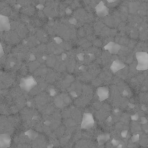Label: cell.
<instances>
[{"instance_id": "25", "label": "cell", "mask_w": 148, "mask_h": 148, "mask_svg": "<svg viewBox=\"0 0 148 148\" xmlns=\"http://www.w3.org/2000/svg\"><path fill=\"white\" fill-rule=\"evenodd\" d=\"M14 104L18 107L20 110L24 108L26 104V100L24 96L23 95L14 99Z\"/></svg>"}, {"instance_id": "34", "label": "cell", "mask_w": 148, "mask_h": 148, "mask_svg": "<svg viewBox=\"0 0 148 148\" xmlns=\"http://www.w3.org/2000/svg\"><path fill=\"white\" fill-rule=\"evenodd\" d=\"M40 66V63L38 61H33L29 63V69L31 72L36 71Z\"/></svg>"}, {"instance_id": "9", "label": "cell", "mask_w": 148, "mask_h": 148, "mask_svg": "<svg viewBox=\"0 0 148 148\" xmlns=\"http://www.w3.org/2000/svg\"><path fill=\"white\" fill-rule=\"evenodd\" d=\"M32 141L30 139L25 133H21L14 137V142L18 146L23 145H31Z\"/></svg>"}, {"instance_id": "50", "label": "cell", "mask_w": 148, "mask_h": 148, "mask_svg": "<svg viewBox=\"0 0 148 148\" xmlns=\"http://www.w3.org/2000/svg\"><path fill=\"white\" fill-rule=\"evenodd\" d=\"M58 1V0H47V2H52V1Z\"/></svg>"}, {"instance_id": "31", "label": "cell", "mask_w": 148, "mask_h": 148, "mask_svg": "<svg viewBox=\"0 0 148 148\" xmlns=\"http://www.w3.org/2000/svg\"><path fill=\"white\" fill-rule=\"evenodd\" d=\"M48 73V71L45 66L40 67L35 71V75L39 77H43L46 74Z\"/></svg>"}, {"instance_id": "39", "label": "cell", "mask_w": 148, "mask_h": 148, "mask_svg": "<svg viewBox=\"0 0 148 148\" xmlns=\"http://www.w3.org/2000/svg\"><path fill=\"white\" fill-rule=\"evenodd\" d=\"M71 111L72 109L70 108L65 109L62 111L61 113L62 118L64 119L70 118V116H71Z\"/></svg>"}, {"instance_id": "10", "label": "cell", "mask_w": 148, "mask_h": 148, "mask_svg": "<svg viewBox=\"0 0 148 148\" xmlns=\"http://www.w3.org/2000/svg\"><path fill=\"white\" fill-rule=\"evenodd\" d=\"M31 146L33 147H46L47 146V141L45 137L43 135L39 134L35 139L32 141Z\"/></svg>"}, {"instance_id": "32", "label": "cell", "mask_w": 148, "mask_h": 148, "mask_svg": "<svg viewBox=\"0 0 148 148\" xmlns=\"http://www.w3.org/2000/svg\"><path fill=\"white\" fill-rule=\"evenodd\" d=\"M63 124L65 127L67 128H72L76 125V121L72 119L69 118L64 119L63 121Z\"/></svg>"}, {"instance_id": "21", "label": "cell", "mask_w": 148, "mask_h": 148, "mask_svg": "<svg viewBox=\"0 0 148 148\" xmlns=\"http://www.w3.org/2000/svg\"><path fill=\"white\" fill-rule=\"evenodd\" d=\"M73 77L69 75H67L65 76L64 79L61 82V87L62 89H65L69 88L70 84L73 81Z\"/></svg>"}, {"instance_id": "27", "label": "cell", "mask_w": 148, "mask_h": 148, "mask_svg": "<svg viewBox=\"0 0 148 148\" xmlns=\"http://www.w3.org/2000/svg\"><path fill=\"white\" fill-rule=\"evenodd\" d=\"M9 93L14 100L23 95V92L21 88H12Z\"/></svg>"}, {"instance_id": "5", "label": "cell", "mask_w": 148, "mask_h": 148, "mask_svg": "<svg viewBox=\"0 0 148 148\" xmlns=\"http://www.w3.org/2000/svg\"><path fill=\"white\" fill-rule=\"evenodd\" d=\"M14 81V76L11 74L6 73H1V89H7L12 85Z\"/></svg>"}, {"instance_id": "41", "label": "cell", "mask_w": 148, "mask_h": 148, "mask_svg": "<svg viewBox=\"0 0 148 148\" xmlns=\"http://www.w3.org/2000/svg\"><path fill=\"white\" fill-rule=\"evenodd\" d=\"M51 115L53 119L61 120L62 118V113L58 111L55 110Z\"/></svg>"}, {"instance_id": "45", "label": "cell", "mask_w": 148, "mask_h": 148, "mask_svg": "<svg viewBox=\"0 0 148 148\" xmlns=\"http://www.w3.org/2000/svg\"><path fill=\"white\" fill-rule=\"evenodd\" d=\"M37 16H38V18L42 19V20L45 19V14L44 12L42 11L41 10H38V12H37Z\"/></svg>"}, {"instance_id": "29", "label": "cell", "mask_w": 148, "mask_h": 148, "mask_svg": "<svg viewBox=\"0 0 148 148\" xmlns=\"http://www.w3.org/2000/svg\"><path fill=\"white\" fill-rule=\"evenodd\" d=\"M37 123L38 122L36 121L33 119L23 121V127L26 129H32L33 127H35Z\"/></svg>"}, {"instance_id": "44", "label": "cell", "mask_w": 148, "mask_h": 148, "mask_svg": "<svg viewBox=\"0 0 148 148\" xmlns=\"http://www.w3.org/2000/svg\"><path fill=\"white\" fill-rule=\"evenodd\" d=\"M10 113L12 114H17L18 113L20 109H18V107L16 105H12L10 107Z\"/></svg>"}, {"instance_id": "38", "label": "cell", "mask_w": 148, "mask_h": 148, "mask_svg": "<svg viewBox=\"0 0 148 148\" xmlns=\"http://www.w3.org/2000/svg\"><path fill=\"white\" fill-rule=\"evenodd\" d=\"M18 4L22 7L30 6L33 3V0H17Z\"/></svg>"}, {"instance_id": "18", "label": "cell", "mask_w": 148, "mask_h": 148, "mask_svg": "<svg viewBox=\"0 0 148 148\" xmlns=\"http://www.w3.org/2000/svg\"><path fill=\"white\" fill-rule=\"evenodd\" d=\"M25 44L28 47H33L36 46L39 42V40L37 38L34 36V35H31L26 38L25 40Z\"/></svg>"}, {"instance_id": "28", "label": "cell", "mask_w": 148, "mask_h": 148, "mask_svg": "<svg viewBox=\"0 0 148 148\" xmlns=\"http://www.w3.org/2000/svg\"><path fill=\"white\" fill-rule=\"evenodd\" d=\"M1 115L5 116H9L10 113V107L9 105L5 103H1Z\"/></svg>"}, {"instance_id": "22", "label": "cell", "mask_w": 148, "mask_h": 148, "mask_svg": "<svg viewBox=\"0 0 148 148\" xmlns=\"http://www.w3.org/2000/svg\"><path fill=\"white\" fill-rule=\"evenodd\" d=\"M11 8L8 4L5 2H2L1 3V14L3 16L9 15L11 13Z\"/></svg>"}, {"instance_id": "3", "label": "cell", "mask_w": 148, "mask_h": 148, "mask_svg": "<svg viewBox=\"0 0 148 148\" xmlns=\"http://www.w3.org/2000/svg\"><path fill=\"white\" fill-rule=\"evenodd\" d=\"M14 128L9 122L6 116L1 115L0 118V132L1 134L5 133L11 135L14 133Z\"/></svg>"}, {"instance_id": "4", "label": "cell", "mask_w": 148, "mask_h": 148, "mask_svg": "<svg viewBox=\"0 0 148 148\" xmlns=\"http://www.w3.org/2000/svg\"><path fill=\"white\" fill-rule=\"evenodd\" d=\"M10 26L12 30L15 31L21 39L25 38L27 35L28 30L27 26L23 22L18 21H12Z\"/></svg>"}, {"instance_id": "43", "label": "cell", "mask_w": 148, "mask_h": 148, "mask_svg": "<svg viewBox=\"0 0 148 148\" xmlns=\"http://www.w3.org/2000/svg\"><path fill=\"white\" fill-rule=\"evenodd\" d=\"M31 23L35 26H40L42 25V22L39 18H35L31 19Z\"/></svg>"}, {"instance_id": "7", "label": "cell", "mask_w": 148, "mask_h": 148, "mask_svg": "<svg viewBox=\"0 0 148 148\" xmlns=\"http://www.w3.org/2000/svg\"><path fill=\"white\" fill-rule=\"evenodd\" d=\"M34 100L38 109L42 110L46 105L50 103L51 98L46 94L42 93L38 95Z\"/></svg>"}, {"instance_id": "26", "label": "cell", "mask_w": 148, "mask_h": 148, "mask_svg": "<svg viewBox=\"0 0 148 148\" xmlns=\"http://www.w3.org/2000/svg\"><path fill=\"white\" fill-rule=\"evenodd\" d=\"M54 104L49 103L42 110L43 114L51 115L55 110Z\"/></svg>"}, {"instance_id": "35", "label": "cell", "mask_w": 148, "mask_h": 148, "mask_svg": "<svg viewBox=\"0 0 148 148\" xmlns=\"http://www.w3.org/2000/svg\"><path fill=\"white\" fill-rule=\"evenodd\" d=\"M61 120L53 119L49 125L52 131H55L61 125Z\"/></svg>"}, {"instance_id": "33", "label": "cell", "mask_w": 148, "mask_h": 148, "mask_svg": "<svg viewBox=\"0 0 148 148\" xmlns=\"http://www.w3.org/2000/svg\"><path fill=\"white\" fill-rule=\"evenodd\" d=\"M57 62V58L53 55H50L47 58V63L49 67L55 66Z\"/></svg>"}, {"instance_id": "24", "label": "cell", "mask_w": 148, "mask_h": 148, "mask_svg": "<svg viewBox=\"0 0 148 148\" xmlns=\"http://www.w3.org/2000/svg\"><path fill=\"white\" fill-rule=\"evenodd\" d=\"M21 12L25 15L32 16L35 12V8L31 5L23 7L21 10Z\"/></svg>"}, {"instance_id": "37", "label": "cell", "mask_w": 148, "mask_h": 148, "mask_svg": "<svg viewBox=\"0 0 148 148\" xmlns=\"http://www.w3.org/2000/svg\"><path fill=\"white\" fill-rule=\"evenodd\" d=\"M57 75L53 71H50L47 73L46 79L47 81L49 82H52L55 81L56 79L57 78Z\"/></svg>"}, {"instance_id": "30", "label": "cell", "mask_w": 148, "mask_h": 148, "mask_svg": "<svg viewBox=\"0 0 148 148\" xmlns=\"http://www.w3.org/2000/svg\"><path fill=\"white\" fill-rule=\"evenodd\" d=\"M66 127L64 125H61L54 131V134L57 138H60L65 133Z\"/></svg>"}, {"instance_id": "46", "label": "cell", "mask_w": 148, "mask_h": 148, "mask_svg": "<svg viewBox=\"0 0 148 148\" xmlns=\"http://www.w3.org/2000/svg\"><path fill=\"white\" fill-rule=\"evenodd\" d=\"M9 16H10V18L13 21H17V19L19 18L18 14L15 12L12 11Z\"/></svg>"}, {"instance_id": "11", "label": "cell", "mask_w": 148, "mask_h": 148, "mask_svg": "<svg viewBox=\"0 0 148 148\" xmlns=\"http://www.w3.org/2000/svg\"><path fill=\"white\" fill-rule=\"evenodd\" d=\"M95 9L96 14L100 17L106 16L109 14V9L103 2H100Z\"/></svg>"}, {"instance_id": "47", "label": "cell", "mask_w": 148, "mask_h": 148, "mask_svg": "<svg viewBox=\"0 0 148 148\" xmlns=\"http://www.w3.org/2000/svg\"><path fill=\"white\" fill-rule=\"evenodd\" d=\"M21 72L22 75H25L27 73V68H26L25 66H23L22 67V68H21Z\"/></svg>"}, {"instance_id": "23", "label": "cell", "mask_w": 148, "mask_h": 148, "mask_svg": "<svg viewBox=\"0 0 148 148\" xmlns=\"http://www.w3.org/2000/svg\"><path fill=\"white\" fill-rule=\"evenodd\" d=\"M36 34L37 35V38L39 41L45 43L48 41V35L46 33V31L45 30H38Z\"/></svg>"}, {"instance_id": "16", "label": "cell", "mask_w": 148, "mask_h": 148, "mask_svg": "<svg viewBox=\"0 0 148 148\" xmlns=\"http://www.w3.org/2000/svg\"><path fill=\"white\" fill-rule=\"evenodd\" d=\"M54 105L59 109H64L67 106L60 94L57 95L53 100Z\"/></svg>"}, {"instance_id": "20", "label": "cell", "mask_w": 148, "mask_h": 148, "mask_svg": "<svg viewBox=\"0 0 148 148\" xmlns=\"http://www.w3.org/2000/svg\"><path fill=\"white\" fill-rule=\"evenodd\" d=\"M43 11L45 15L50 18L56 16L59 14V10L57 9L46 7L44 8Z\"/></svg>"}, {"instance_id": "2", "label": "cell", "mask_w": 148, "mask_h": 148, "mask_svg": "<svg viewBox=\"0 0 148 148\" xmlns=\"http://www.w3.org/2000/svg\"><path fill=\"white\" fill-rule=\"evenodd\" d=\"M136 57L137 60L136 69L138 71L148 70V53L145 51H138L136 53Z\"/></svg>"}, {"instance_id": "19", "label": "cell", "mask_w": 148, "mask_h": 148, "mask_svg": "<svg viewBox=\"0 0 148 148\" xmlns=\"http://www.w3.org/2000/svg\"><path fill=\"white\" fill-rule=\"evenodd\" d=\"M16 58L14 55L9 56L5 61V66L8 69L14 68L17 62Z\"/></svg>"}, {"instance_id": "12", "label": "cell", "mask_w": 148, "mask_h": 148, "mask_svg": "<svg viewBox=\"0 0 148 148\" xmlns=\"http://www.w3.org/2000/svg\"><path fill=\"white\" fill-rule=\"evenodd\" d=\"M104 49L109 51L110 53L116 55L119 51L121 46L117 43L110 42L104 46Z\"/></svg>"}, {"instance_id": "6", "label": "cell", "mask_w": 148, "mask_h": 148, "mask_svg": "<svg viewBox=\"0 0 148 148\" xmlns=\"http://www.w3.org/2000/svg\"><path fill=\"white\" fill-rule=\"evenodd\" d=\"M37 84V82L32 77L29 76L24 78L21 80V88L25 91L30 92Z\"/></svg>"}, {"instance_id": "36", "label": "cell", "mask_w": 148, "mask_h": 148, "mask_svg": "<svg viewBox=\"0 0 148 148\" xmlns=\"http://www.w3.org/2000/svg\"><path fill=\"white\" fill-rule=\"evenodd\" d=\"M25 133L27 135L32 141L34 140V139H35L39 135V134H38L36 131L31 129L27 130Z\"/></svg>"}, {"instance_id": "42", "label": "cell", "mask_w": 148, "mask_h": 148, "mask_svg": "<svg viewBox=\"0 0 148 148\" xmlns=\"http://www.w3.org/2000/svg\"><path fill=\"white\" fill-rule=\"evenodd\" d=\"M45 29L49 35L53 36L55 35V32L53 28L49 25H46L44 26Z\"/></svg>"}, {"instance_id": "14", "label": "cell", "mask_w": 148, "mask_h": 148, "mask_svg": "<svg viewBox=\"0 0 148 148\" xmlns=\"http://www.w3.org/2000/svg\"><path fill=\"white\" fill-rule=\"evenodd\" d=\"M10 135L5 133L1 134L0 145L1 148H7L10 146L11 144Z\"/></svg>"}, {"instance_id": "17", "label": "cell", "mask_w": 148, "mask_h": 148, "mask_svg": "<svg viewBox=\"0 0 148 148\" xmlns=\"http://www.w3.org/2000/svg\"><path fill=\"white\" fill-rule=\"evenodd\" d=\"M125 66V65L121 60L119 59L114 61L111 66V69L113 72H116L122 69Z\"/></svg>"}, {"instance_id": "8", "label": "cell", "mask_w": 148, "mask_h": 148, "mask_svg": "<svg viewBox=\"0 0 148 148\" xmlns=\"http://www.w3.org/2000/svg\"><path fill=\"white\" fill-rule=\"evenodd\" d=\"M3 39L8 43L16 44L19 42L21 38L17 33L12 30L6 31L3 34Z\"/></svg>"}, {"instance_id": "40", "label": "cell", "mask_w": 148, "mask_h": 148, "mask_svg": "<svg viewBox=\"0 0 148 148\" xmlns=\"http://www.w3.org/2000/svg\"><path fill=\"white\" fill-rule=\"evenodd\" d=\"M60 95H61L66 105H69L71 102V99L69 95L65 92H63L62 93H61Z\"/></svg>"}, {"instance_id": "15", "label": "cell", "mask_w": 148, "mask_h": 148, "mask_svg": "<svg viewBox=\"0 0 148 148\" xmlns=\"http://www.w3.org/2000/svg\"><path fill=\"white\" fill-rule=\"evenodd\" d=\"M8 117L9 121L12 125L14 127H18L20 125L21 123V116L17 114L9 116Z\"/></svg>"}, {"instance_id": "13", "label": "cell", "mask_w": 148, "mask_h": 148, "mask_svg": "<svg viewBox=\"0 0 148 148\" xmlns=\"http://www.w3.org/2000/svg\"><path fill=\"white\" fill-rule=\"evenodd\" d=\"M94 121L93 118L90 114H85L83 115L82 127L84 129L90 128V126L93 125Z\"/></svg>"}, {"instance_id": "48", "label": "cell", "mask_w": 148, "mask_h": 148, "mask_svg": "<svg viewBox=\"0 0 148 148\" xmlns=\"http://www.w3.org/2000/svg\"><path fill=\"white\" fill-rule=\"evenodd\" d=\"M5 2L9 4L14 5L17 2V0H5Z\"/></svg>"}, {"instance_id": "1", "label": "cell", "mask_w": 148, "mask_h": 148, "mask_svg": "<svg viewBox=\"0 0 148 148\" xmlns=\"http://www.w3.org/2000/svg\"><path fill=\"white\" fill-rule=\"evenodd\" d=\"M20 114L21 118L23 121L33 119L37 122L41 121V117L38 111L34 108H24L21 109Z\"/></svg>"}, {"instance_id": "49", "label": "cell", "mask_w": 148, "mask_h": 148, "mask_svg": "<svg viewBox=\"0 0 148 148\" xmlns=\"http://www.w3.org/2000/svg\"><path fill=\"white\" fill-rule=\"evenodd\" d=\"M107 1L110 3H112L114 2L116 0H107Z\"/></svg>"}]
</instances>
